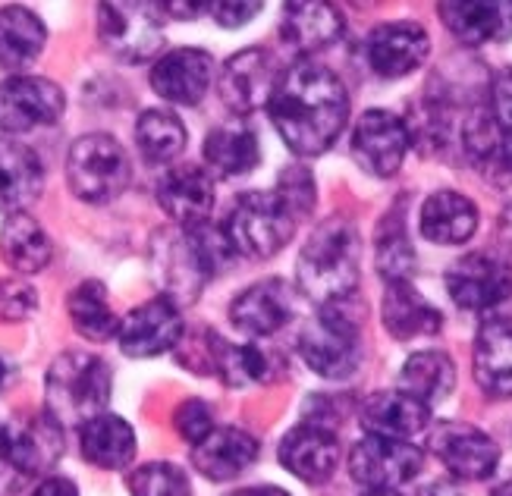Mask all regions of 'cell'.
<instances>
[{"label":"cell","instance_id":"obj_1","mask_svg":"<svg viewBox=\"0 0 512 496\" xmlns=\"http://www.w3.org/2000/svg\"><path fill=\"white\" fill-rule=\"evenodd\" d=\"M274 129L299 157H318L349 123V95L340 76L315 60H296L280 73L267 104Z\"/></svg>","mask_w":512,"mask_h":496},{"label":"cell","instance_id":"obj_2","mask_svg":"<svg viewBox=\"0 0 512 496\" xmlns=\"http://www.w3.org/2000/svg\"><path fill=\"white\" fill-rule=\"evenodd\" d=\"M236 252L224 227H195V230H161L151 242V267L164 299L173 305H189L202 296V289L224 270Z\"/></svg>","mask_w":512,"mask_h":496},{"label":"cell","instance_id":"obj_3","mask_svg":"<svg viewBox=\"0 0 512 496\" xmlns=\"http://www.w3.org/2000/svg\"><path fill=\"white\" fill-rule=\"evenodd\" d=\"M362 239L349 217H327L299 252L296 277L311 302L330 305L355 296L359 286Z\"/></svg>","mask_w":512,"mask_h":496},{"label":"cell","instance_id":"obj_4","mask_svg":"<svg viewBox=\"0 0 512 496\" xmlns=\"http://www.w3.org/2000/svg\"><path fill=\"white\" fill-rule=\"evenodd\" d=\"M44 390H48V415L60 427H82L107 412L110 393H114V371L104 358L70 349L51 362L44 374Z\"/></svg>","mask_w":512,"mask_h":496},{"label":"cell","instance_id":"obj_5","mask_svg":"<svg viewBox=\"0 0 512 496\" xmlns=\"http://www.w3.org/2000/svg\"><path fill=\"white\" fill-rule=\"evenodd\" d=\"M362 324L365 305L355 296L321 305V314L299 336L302 362L327 380L349 377L362 362Z\"/></svg>","mask_w":512,"mask_h":496},{"label":"cell","instance_id":"obj_6","mask_svg":"<svg viewBox=\"0 0 512 496\" xmlns=\"http://www.w3.org/2000/svg\"><path fill=\"white\" fill-rule=\"evenodd\" d=\"M66 183L85 205H110L132 183L126 148L110 132H85L66 154Z\"/></svg>","mask_w":512,"mask_h":496},{"label":"cell","instance_id":"obj_7","mask_svg":"<svg viewBox=\"0 0 512 496\" xmlns=\"http://www.w3.org/2000/svg\"><path fill=\"white\" fill-rule=\"evenodd\" d=\"M296 217L277 192H246L236 198V205L224 223L230 248L242 258L267 261L283 252L286 242L296 233Z\"/></svg>","mask_w":512,"mask_h":496},{"label":"cell","instance_id":"obj_8","mask_svg":"<svg viewBox=\"0 0 512 496\" xmlns=\"http://www.w3.org/2000/svg\"><path fill=\"white\" fill-rule=\"evenodd\" d=\"M95 26L104 51L120 63H148L164 44V10L161 4H98Z\"/></svg>","mask_w":512,"mask_h":496},{"label":"cell","instance_id":"obj_9","mask_svg":"<svg viewBox=\"0 0 512 496\" xmlns=\"http://www.w3.org/2000/svg\"><path fill=\"white\" fill-rule=\"evenodd\" d=\"M447 292L459 311L491 314L512 299V267L497 255L472 252L447 270Z\"/></svg>","mask_w":512,"mask_h":496},{"label":"cell","instance_id":"obj_10","mask_svg":"<svg viewBox=\"0 0 512 496\" xmlns=\"http://www.w3.org/2000/svg\"><path fill=\"white\" fill-rule=\"evenodd\" d=\"M421 465L425 453L409 440H390L365 434L349 453V475L368 490H396L409 484Z\"/></svg>","mask_w":512,"mask_h":496},{"label":"cell","instance_id":"obj_11","mask_svg":"<svg viewBox=\"0 0 512 496\" xmlns=\"http://www.w3.org/2000/svg\"><path fill=\"white\" fill-rule=\"evenodd\" d=\"M277 79H280V70H277L274 54L264 48H246L220 66L217 95L239 120L271 104Z\"/></svg>","mask_w":512,"mask_h":496},{"label":"cell","instance_id":"obj_12","mask_svg":"<svg viewBox=\"0 0 512 496\" xmlns=\"http://www.w3.org/2000/svg\"><path fill=\"white\" fill-rule=\"evenodd\" d=\"M66 110L63 88L44 76H10L0 82V129L19 135L60 123Z\"/></svg>","mask_w":512,"mask_h":496},{"label":"cell","instance_id":"obj_13","mask_svg":"<svg viewBox=\"0 0 512 496\" xmlns=\"http://www.w3.org/2000/svg\"><path fill=\"white\" fill-rule=\"evenodd\" d=\"M186 336V324L180 305H173L164 296H154L132 308L120 321L117 343L129 358H158L164 352L180 349Z\"/></svg>","mask_w":512,"mask_h":496},{"label":"cell","instance_id":"obj_14","mask_svg":"<svg viewBox=\"0 0 512 496\" xmlns=\"http://www.w3.org/2000/svg\"><path fill=\"white\" fill-rule=\"evenodd\" d=\"M428 449L462 481H484L500 465L497 443L462 421H440L428 437Z\"/></svg>","mask_w":512,"mask_h":496},{"label":"cell","instance_id":"obj_15","mask_svg":"<svg viewBox=\"0 0 512 496\" xmlns=\"http://www.w3.org/2000/svg\"><path fill=\"white\" fill-rule=\"evenodd\" d=\"M409 129L390 110H365L352 129V157L371 176H393L406 161L409 151Z\"/></svg>","mask_w":512,"mask_h":496},{"label":"cell","instance_id":"obj_16","mask_svg":"<svg viewBox=\"0 0 512 496\" xmlns=\"http://www.w3.org/2000/svg\"><path fill=\"white\" fill-rule=\"evenodd\" d=\"M148 82L167 104L195 107L205 101L214 82V57L198 48H173L154 60Z\"/></svg>","mask_w":512,"mask_h":496},{"label":"cell","instance_id":"obj_17","mask_svg":"<svg viewBox=\"0 0 512 496\" xmlns=\"http://www.w3.org/2000/svg\"><path fill=\"white\" fill-rule=\"evenodd\" d=\"M296 311V289L280 277H267L242 289L230 305V321L239 333L261 340L280 333Z\"/></svg>","mask_w":512,"mask_h":496},{"label":"cell","instance_id":"obj_18","mask_svg":"<svg viewBox=\"0 0 512 496\" xmlns=\"http://www.w3.org/2000/svg\"><path fill=\"white\" fill-rule=\"evenodd\" d=\"M214 201V176L198 164H176L158 183V205L173 220V227H205Z\"/></svg>","mask_w":512,"mask_h":496},{"label":"cell","instance_id":"obj_19","mask_svg":"<svg viewBox=\"0 0 512 496\" xmlns=\"http://www.w3.org/2000/svg\"><path fill=\"white\" fill-rule=\"evenodd\" d=\"M431 54V38L418 22H384L365 41V60L381 79L415 73Z\"/></svg>","mask_w":512,"mask_h":496},{"label":"cell","instance_id":"obj_20","mask_svg":"<svg viewBox=\"0 0 512 496\" xmlns=\"http://www.w3.org/2000/svg\"><path fill=\"white\" fill-rule=\"evenodd\" d=\"M280 465L305 484H324L340 465V440L333 427L302 421L280 443Z\"/></svg>","mask_w":512,"mask_h":496},{"label":"cell","instance_id":"obj_21","mask_svg":"<svg viewBox=\"0 0 512 496\" xmlns=\"http://www.w3.org/2000/svg\"><path fill=\"white\" fill-rule=\"evenodd\" d=\"M63 449V427L41 415L29 424L0 427V459L10 462L19 475H41L48 471Z\"/></svg>","mask_w":512,"mask_h":496},{"label":"cell","instance_id":"obj_22","mask_svg":"<svg viewBox=\"0 0 512 496\" xmlns=\"http://www.w3.org/2000/svg\"><path fill=\"white\" fill-rule=\"evenodd\" d=\"M258 459V440L239 427H214V431L192 446V465L208 481H233Z\"/></svg>","mask_w":512,"mask_h":496},{"label":"cell","instance_id":"obj_23","mask_svg":"<svg viewBox=\"0 0 512 496\" xmlns=\"http://www.w3.org/2000/svg\"><path fill=\"white\" fill-rule=\"evenodd\" d=\"M44 192L41 157L22 142L0 139V211L7 217L29 211Z\"/></svg>","mask_w":512,"mask_h":496},{"label":"cell","instance_id":"obj_24","mask_svg":"<svg viewBox=\"0 0 512 496\" xmlns=\"http://www.w3.org/2000/svg\"><path fill=\"white\" fill-rule=\"evenodd\" d=\"M346 29L343 13L330 4H286L283 7V22H280V38L286 48H293L308 60V54L327 51L330 44H337Z\"/></svg>","mask_w":512,"mask_h":496},{"label":"cell","instance_id":"obj_25","mask_svg":"<svg viewBox=\"0 0 512 496\" xmlns=\"http://www.w3.org/2000/svg\"><path fill=\"white\" fill-rule=\"evenodd\" d=\"M428 424H431V409L403 390H381L368 396L362 405V427L377 437L412 440Z\"/></svg>","mask_w":512,"mask_h":496},{"label":"cell","instance_id":"obj_26","mask_svg":"<svg viewBox=\"0 0 512 496\" xmlns=\"http://www.w3.org/2000/svg\"><path fill=\"white\" fill-rule=\"evenodd\" d=\"M472 368L487 396H512V318H487L481 324Z\"/></svg>","mask_w":512,"mask_h":496},{"label":"cell","instance_id":"obj_27","mask_svg":"<svg viewBox=\"0 0 512 496\" xmlns=\"http://www.w3.org/2000/svg\"><path fill=\"white\" fill-rule=\"evenodd\" d=\"M136 449H139L136 431H132V424L120 415L104 412L79 427V453L95 468L123 471L136 459Z\"/></svg>","mask_w":512,"mask_h":496},{"label":"cell","instance_id":"obj_28","mask_svg":"<svg viewBox=\"0 0 512 496\" xmlns=\"http://www.w3.org/2000/svg\"><path fill=\"white\" fill-rule=\"evenodd\" d=\"M44 44H48V26L35 10L19 4L0 7V70L26 76Z\"/></svg>","mask_w":512,"mask_h":496},{"label":"cell","instance_id":"obj_29","mask_svg":"<svg viewBox=\"0 0 512 496\" xmlns=\"http://www.w3.org/2000/svg\"><path fill=\"white\" fill-rule=\"evenodd\" d=\"M437 13L462 44H500L512 38V0L440 4Z\"/></svg>","mask_w":512,"mask_h":496},{"label":"cell","instance_id":"obj_30","mask_svg":"<svg viewBox=\"0 0 512 496\" xmlns=\"http://www.w3.org/2000/svg\"><path fill=\"white\" fill-rule=\"evenodd\" d=\"M478 230V208L472 198L453 189L428 195L421 205V236L434 245H462Z\"/></svg>","mask_w":512,"mask_h":496},{"label":"cell","instance_id":"obj_31","mask_svg":"<svg viewBox=\"0 0 512 496\" xmlns=\"http://www.w3.org/2000/svg\"><path fill=\"white\" fill-rule=\"evenodd\" d=\"M205 170L211 176H246L258 167L261 161V145H258V135L242 123H224V126H214L205 139Z\"/></svg>","mask_w":512,"mask_h":496},{"label":"cell","instance_id":"obj_32","mask_svg":"<svg viewBox=\"0 0 512 496\" xmlns=\"http://www.w3.org/2000/svg\"><path fill=\"white\" fill-rule=\"evenodd\" d=\"M384 327L390 330V336L396 340H418V336H434L443 327V314L421 296V292L412 286V280L406 283H387L384 292Z\"/></svg>","mask_w":512,"mask_h":496},{"label":"cell","instance_id":"obj_33","mask_svg":"<svg viewBox=\"0 0 512 496\" xmlns=\"http://www.w3.org/2000/svg\"><path fill=\"white\" fill-rule=\"evenodd\" d=\"M54 245L48 230L32 214H10L0 227V258H4L16 274L29 277L51 264Z\"/></svg>","mask_w":512,"mask_h":496},{"label":"cell","instance_id":"obj_34","mask_svg":"<svg viewBox=\"0 0 512 496\" xmlns=\"http://www.w3.org/2000/svg\"><path fill=\"white\" fill-rule=\"evenodd\" d=\"M66 314H70L73 330L92 343L117 340L123 321L114 305H110L107 286L101 280H82L79 286H73L70 296H66Z\"/></svg>","mask_w":512,"mask_h":496},{"label":"cell","instance_id":"obj_35","mask_svg":"<svg viewBox=\"0 0 512 496\" xmlns=\"http://www.w3.org/2000/svg\"><path fill=\"white\" fill-rule=\"evenodd\" d=\"M456 387V365L447 352L425 349L406 358L403 371H399V390L425 402L428 409L443 402Z\"/></svg>","mask_w":512,"mask_h":496},{"label":"cell","instance_id":"obj_36","mask_svg":"<svg viewBox=\"0 0 512 496\" xmlns=\"http://www.w3.org/2000/svg\"><path fill=\"white\" fill-rule=\"evenodd\" d=\"M189 132L183 126V120L173 114V110L164 107H148L136 120V145L142 161H148L151 167H164L173 164L176 157L186 151Z\"/></svg>","mask_w":512,"mask_h":496},{"label":"cell","instance_id":"obj_37","mask_svg":"<svg viewBox=\"0 0 512 496\" xmlns=\"http://www.w3.org/2000/svg\"><path fill=\"white\" fill-rule=\"evenodd\" d=\"M374 264H377V274H381L387 283H406L415 270V248L409 242V230H406V220L403 211L393 208L381 227H377L374 236Z\"/></svg>","mask_w":512,"mask_h":496},{"label":"cell","instance_id":"obj_38","mask_svg":"<svg viewBox=\"0 0 512 496\" xmlns=\"http://www.w3.org/2000/svg\"><path fill=\"white\" fill-rule=\"evenodd\" d=\"M126 487L132 496H192L186 471L173 462H145L132 468Z\"/></svg>","mask_w":512,"mask_h":496},{"label":"cell","instance_id":"obj_39","mask_svg":"<svg viewBox=\"0 0 512 496\" xmlns=\"http://www.w3.org/2000/svg\"><path fill=\"white\" fill-rule=\"evenodd\" d=\"M277 198L283 201V205L293 211L296 220L308 217L311 208H315L318 201V189H315V176H311V170L305 167H286L280 176H277V186H274Z\"/></svg>","mask_w":512,"mask_h":496},{"label":"cell","instance_id":"obj_40","mask_svg":"<svg viewBox=\"0 0 512 496\" xmlns=\"http://www.w3.org/2000/svg\"><path fill=\"white\" fill-rule=\"evenodd\" d=\"M38 308V292L22 277H0V321L22 324L29 321Z\"/></svg>","mask_w":512,"mask_h":496},{"label":"cell","instance_id":"obj_41","mask_svg":"<svg viewBox=\"0 0 512 496\" xmlns=\"http://www.w3.org/2000/svg\"><path fill=\"white\" fill-rule=\"evenodd\" d=\"M173 427L186 443H202L211 431H214V412L205 399H186L176 405L173 412Z\"/></svg>","mask_w":512,"mask_h":496},{"label":"cell","instance_id":"obj_42","mask_svg":"<svg viewBox=\"0 0 512 496\" xmlns=\"http://www.w3.org/2000/svg\"><path fill=\"white\" fill-rule=\"evenodd\" d=\"M487 95H491V114L500 120V126L503 129H509L512 132V70H503L494 82H491V88H487Z\"/></svg>","mask_w":512,"mask_h":496},{"label":"cell","instance_id":"obj_43","mask_svg":"<svg viewBox=\"0 0 512 496\" xmlns=\"http://www.w3.org/2000/svg\"><path fill=\"white\" fill-rule=\"evenodd\" d=\"M211 13L217 19V26L239 29V26H249V22L261 13V4H214Z\"/></svg>","mask_w":512,"mask_h":496},{"label":"cell","instance_id":"obj_44","mask_svg":"<svg viewBox=\"0 0 512 496\" xmlns=\"http://www.w3.org/2000/svg\"><path fill=\"white\" fill-rule=\"evenodd\" d=\"M32 496H79V487H76L70 478L54 475V478H44V481L35 487Z\"/></svg>","mask_w":512,"mask_h":496},{"label":"cell","instance_id":"obj_45","mask_svg":"<svg viewBox=\"0 0 512 496\" xmlns=\"http://www.w3.org/2000/svg\"><path fill=\"white\" fill-rule=\"evenodd\" d=\"M161 10L176 16V19H195L198 13H205L211 7L208 4H183V0H173V4H161Z\"/></svg>","mask_w":512,"mask_h":496},{"label":"cell","instance_id":"obj_46","mask_svg":"<svg viewBox=\"0 0 512 496\" xmlns=\"http://www.w3.org/2000/svg\"><path fill=\"white\" fill-rule=\"evenodd\" d=\"M227 496H289V493L280 487H242V490H233Z\"/></svg>","mask_w":512,"mask_h":496},{"label":"cell","instance_id":"obj_47","mask_svg":"<svg viewBox=\"0 0 512 496\" xmlns=\"http://www.w3.org/2000/svg\"><path fill=\"white\" fill-rule=\"evenodd\" d=\"M500 239H503V245L512 252V205L500 214Z\"/></svg>","mask_w":512,"mask_h":496},{"label":"cell","instance_id":"obj_48","mask_svg":"<svg viewBox=\"0 0 512 496\" xmlns=\"http://www.w3.org/2000/svg\"><path fill=\"white\" fill-rule=\"evenodd\" d=\"M362 496H403V493H396V490H365Z\"/></svg>","mask_w":512,"mask_h":496},{"label":"cell","instance_id":"obj_49","mask_svg":"<svg viewBox=\"0 0 512 496\" xmlns=\"http://www.w3.org/2000/svg\"><path fill=\"white\" fill-rule=\"evenodd\" d=\"M494 496H512V481H509V484H503V487H497V490H494Z\"/></svg>","mask_w":512,"mask_h":496},{"label":"cell","instance_id":"obj_50","mask_svg":"<svg viewBox=\"0 0 512 496\" xmlns=\"http://www.w3.org/2000/svg\"><path fill=\"white\" fill-rule=\"evenodd\" d=\"M4 374H7V368H4V362H0V383H4Z\"/></svg>","mask_w":512,"mask_h":496},{"label":"cell","instance_id":"obj_51","mask_svg":"<svg viewBox=\"0 0 512 496\" xmlns=\"http://www.w3.org/2000/svg\"><path fill=\"white\" fill-rule=\"evenodd\" d=\"M509 183H512V176H509Z\"/></svg>","mask_w":512,"mask_h":496}]
</instances>
